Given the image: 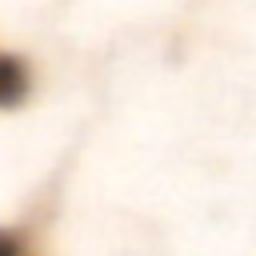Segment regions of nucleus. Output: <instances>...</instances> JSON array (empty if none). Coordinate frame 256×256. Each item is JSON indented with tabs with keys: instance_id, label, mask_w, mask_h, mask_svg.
Listing matches in <instances>:
<instances>
[{
	"instance_id": "f257e3e1",
	"label": "nucleus",
	"mask_w": 256,
	"mask_h": 256,
	"mask_svg": "<svg viewBox=\"0 0 256 256\" xmlns=\"http://www.w3.org/2000/svg\"><path fill=\"white\" fill-rule=\"evenodd\" d=\"M0 256H24V252L16 248V240H12L8 232H0Z\"/></svg>"
}]
</instances>
